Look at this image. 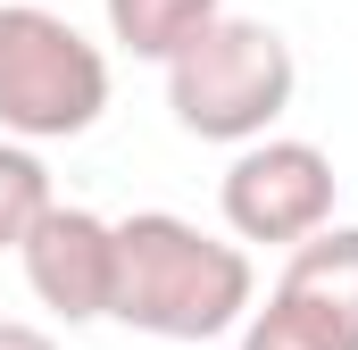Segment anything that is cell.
<instances>
[{
	"label": "cell",
	"instance_id": "obj_5",
	"mask_svg": "<svg viewBox=\"0 0 358 350\" xmlns=\"http://www.w3.org/2000/svg\"><path fill=\"white\" fill-rule=\"evenodd\" d=\"M334 192H342V175H334V159H325L317 142H300V134H259V142L234 150V167L217 183V209H225L234 242L292 251V242H308L317 225H334Z\"/></svg>",
	"mask_w": 358,
	"mask_h": 350
},
{
	"label": "cell",
	"instance_id": "obj_4",
	"mask_svg": "<svg viewBox=\"0 0 358 350\" xmlns=\"http://www.w3.org/2000/svg\"><path fill=\"white\" fill-rule=\"evenodd\" d=\"M242 350H358V225H317L292 242L267 309L250 300Z\"/></svg>",
	"mask_w": 358,
	"mask_h": 350
},
{
	"label": "cell",
	"instance_id": "obj_2",
	"mask_svg": "<svg viewBox=\"0 0 358 350\" xmlns=\"http://www.w3.org/2000/svg\"><path fill=\"white\" fill-rule=\"evenodd\" d=\"M300 67H292V42L259 25V17H208L176 59H167V108H176L183 134L200 142H259L275 134V117L292 108Z\"/></svg>",
	"mask_w": 358,
	"mask_h": 350
},
{
	"label": "cell",
	"instance_id": "obj_6",
	"mask_svg": "<svg viewBox=\"0 0 358 350\" xmlns=\"http://www.w3.org/2000/svg\"><path fill=\"white\" fill-rule=\"evenodd\" d=\"M17 259H25V284H34V300H42L50 317H67V326L108 317V284H117V217L76 209V200H50V209L34 217V234L17 242Z\"/></svg>",
	"mask_w": 358,
	"mask_h": 350
},
{
	"label": "cell",
	"instance_id": "obj_7",
	"mask_svg": "<svg viewBox=\"0 0 358 350\" xmlns=\"http://www.w3.org/2000/svg\"><path fill=\"white\" fill-rule=\"evenodd\" d=\"M100 8H108V42H117V50L167 67V59H176L225 0H100Z\"/></svg>",
	"mask_w": 358,
	"mask_h": 350
},
{
	"label": "cell",
	"instance_id": "obj_8",
	"mask_svg": "<svg viewBox=\"0 0 358 350\" xmlns=\"http://www.w3.org/2000/svg\"><path fill=\"white\" fill-rule=\"evenodd\" d=\"M50 200H59V192H50V167L34 159V142L0 134V251H17Z\"/></svg>",
	"mask_w": 358,
	"mask_h": 350
},
{
	"label": "cell",
	"instance_id": "obj_1",
	"mask_svg": "<svg viewBox=\"0 0 358 350\" xmlns=\"http://www.w3.org/2000/svg\"><path fill=\"white\" fill-rule=\"evenodd\" d=\"M259 300V267L250 242L200 234L176 209H134L117 217V284H108V317L150 334V342H208L234 334Z\"/></svg>",
	"mask_w": 358,
	"mask_h": 350
},
{
	"label": "cell",
	"instance_id": "obj_3",
	"mask_svg": "<svg viewBox=\"0 0 358 350\" xmlns=\"http://www.w3.org/2000/svg\"><path fill=\"white\" fill-rule=\"evenodd\" d=\"M108 108V50L76 34L59 8H0V134L76 142Z\"/></svg>",
	"mask_w": 358,
	"mask_h": 350
},
{
	"label": "cell",
	"instance_id": "obj_9",
	"mask_svg": "<svg viewBox=\"0 0 358 350\" xmlns=\"http://www.w3.org/2000/svg\"><path fill=\"white\" fill-rule=\"evenodd\" d=\"M0 350H59L42 326H17V317H0Z\"/></svg>",
	"mask_w": 358,
	"mask_h": 350
}]
</instances>
